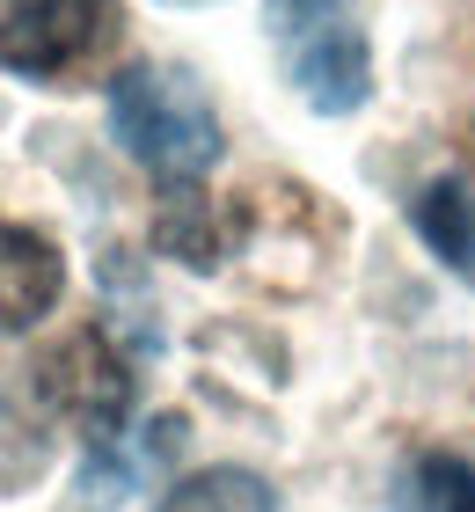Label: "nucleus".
Here are the masks:
<instances>
[{
  "label": "nucleus",
  "mask_w": 475,
  "mask_h": 512,
  "mask_svg": "<svg viewBox=\"0 0 475 512\" xmlns=\"http://www.w3.org/2000/svg\"><path fill=\"white\" fill-rule=\"evenodd\" d=\"M249 242V205L205 198L198 183H169V198L154 205V249L176 256L183 271H220L227 256H242Z\"/></svg>",
  "instance_id": "nucleus-5"
},
{
  "label": "nucleus",
  "mask_w": 475,
  "mask_h": 512,
  "mask_svg": "<svg viewBox=\"0 0 475 512\" xmlns=\"http://www.w3.org/2000/svg\"><path fill=\"white\" fill-rule=\"evenodd\" d=\"M264 37L278 74L315 118H351L373 96V44L359 0H264Z\"/></svg>",
  "instance_id": "nucleus-2"
},
{
  "label": "nucleus",
  "mask_w": 475,
  "mask_h": 512,
  "mask_svg": "<svg viewBox=\"0 0 475 512\" xmlns=\"http://www.w3.org/2000/svg\"><path fill=\"white\" fill-rule=\"evenodd\" d=\"M183 447V417L176 410H161L154 425H132V432H117L103 439V447H88L81 461V505H117V498H132L139 483H147V469H169Z\"/></svg>",
  "instance_id": "nucleus-7"
},
{
  "label": "nucleus",
  "mask_w": 475,
  "mask_h": 512,
  "mask_svg": "<svg viewBox=\"0 0 475 512\" xmlns=\"http://www.w3.org/2000/svg\"><path fill=\"white\" fill-rule=\"evenodd\" d=\"M410 227L461 286H475V183L468 176H432L424 183L410 198Z\"/></svg>",
  "instance_id": "nucleus-8"
},
{
  "label": "nucleus",
  "mask_w": 475,
  "mask_h": 512,
  "mask_svg": "<svg viewBox=\"0 0 475 512\" xmlns=\"http://www.w3.org/2000/svg\"><path fill=\"white\" fill-rule=\"evenodd\" d=\"M59 293H66L59 242L37 235V227H22V220H0V337L37 330V322L59 308Z\"/></svg>",
  "instance_id": "nucleus-6"
},
{
  "label": "nucleus",
  "mask_w": 475,
  "mask_h": 512,
  "mask_svg": "<svg viewBox=\"0 0 475 512\" xmlns=\"http://www.w3.org/2000/svg\"><path fill=\"white\" fill-rule=\"evenodd\" d=\"M395 512H475V461L468 454H446V447H424L402 461L395 491H388Z\"/></svg>",
  "instance_id": "nucleus-9"
},
{
  "label": "nucleus",
  "mask_w": 475,
  "mask_h": 512,
  "mask_svg": "<svg viewBox=\"0 0 475 512\" xmlns=\"http://www.w3.org/2000/svg\"><path fill=\"white\" fill-rule=\"evenodd\" d=\"M44 425L37 417H22L15 395H0V491H22L37 469H44Z\"/></svg>",
  "instance_id": "nucleus-11"
},
{
  "label": "nucleus",
  "mask_w": 475,
  "mask_h": 512,
  "mask_svg": "<svg viewBox=\"0 0 475 512\" xmlns=\"http://www.w3.org/2000/svg\"><path fill=\"white\" fill-rule=\"evenodd\" d=\"M125 30V0H8L0 8V74L66 81Z\"/></svg>",
  "instance_id": "nucleus-4"
},
{
  "label": "nucleus",
  "mask_w": 475,
  "mask_h": 512,
  "mask_svg": "<svg viewBox=\"0 0 475 512\" xmlns=\"http://www.w3.org/2000/svg\"><path fill=\"white\" fill-rule=\"evenodd\" d=\"M103 118H110V139L154 183H198L212 161L227 154L212 96L183 66H154V59L125 66V74L103 88Z\"/></svg>",
  "instance_id": "nucleus-1"
},
{
  "label": "nucleus",
  "mask_w": 475,
  "mask_h": 512,
  "mask_svg": "<svg viewBox=\"0 0 475 512\" xmlns=\"http://www.w3.org/2000/svg\"><path fill=\"white\" fill-rule=\"evenodd\" d=\"M183 8H198V0H183Z\"/></svg>",
  "instance_id": "nucleus-12"
},
{
  "label": "nucleus",
  "mask_w": 475,
  "mask_h": 512,
  "mask_svg": "<svg viewBox=\"0 0 475 512\" xmlns=\"http://www.w3.org/2000/svg\"><path fill=\"white\" fill-rule=\"evenodd\" d=\"M30 395L52 417H66L88 447H103L132 425V359L117 352V337L95 322V330L59 337L52 352L30 366Z\"/></svg>",
  "instance_id": "nucleus-3"
},
{
  "label": "nucleus",
  "mask_w": 475,
  "mask_h": 512,
  "mask_svg": "<svg viewBox=\"0 0 475 512\" xmlns=\"http://www.w3.org/2000/svg\"><path fill=\"white\" fill-rule=\"evenodd\" d=\"M154 512H278V491L256 469H198L176 476Z\"/></svg>",
  "instance_id": "nucleus-10"
}]
</instances>
